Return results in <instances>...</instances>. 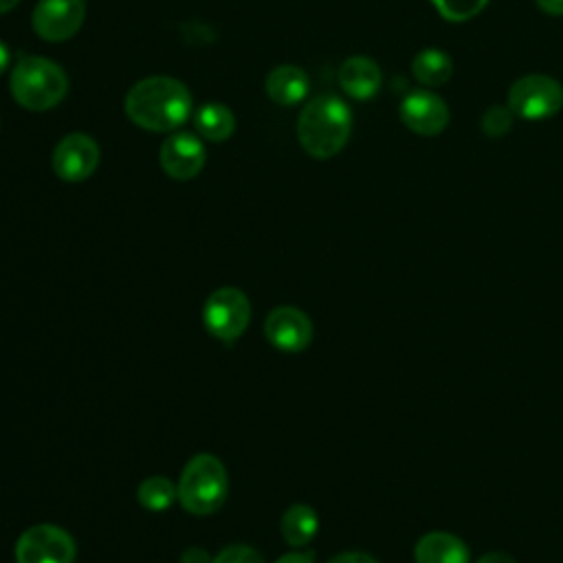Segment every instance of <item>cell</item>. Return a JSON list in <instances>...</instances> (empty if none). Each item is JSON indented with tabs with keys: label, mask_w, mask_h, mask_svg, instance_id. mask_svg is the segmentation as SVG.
<instances>
[{
	"label": "cell",
	"mask_w": 563,
	"mask_h": 563,
	"mask_svg": "<svg viewBox=\"0 0 563 563\" xmlns=\"http://www.w3.org/2000/svg\"><path fill=\"white\" fill-rule=\"evenodd\" d=\"M191 112L187 86L174 77L154 75L136 81L125 95L128 119L150 132L178 130Z\"/></svg>",
	"instance_id": "1"
},
{
	"label": "cell",
	"mask_w": 563,
	"mask_h": 563,
	"mask_svg": "<svg viewBox=\"0 0 563 563\" xmlns=\"http://www.w3.org/2000/svg\"><path fill=\"white\" fill-rule=\"evenodd\" d=\"M352 132V112L336 95H317L299 112L297 139L317 161L339 154Z\"/></svg>",
	"instance_id": "2"
},
{
	"label": "cell",
	"mask_w": 563,
	"mask_h": 563,
	"mask_svg": "<svg viewBox=\"0 0 563 563\" xmlns=\"http://www.w3.org/2000/svg\"><path fill=\"white\" fill-rule=\"evenodd\" d=\"M9 88L13 99L33 112H44L55 108L68 90V77L64 68L40 55H18L11 75Z\"/></svg>",
	"instance_id": "3"
},
{
	"label": "cell",
	"mask_w": 563,
	"mask_h": 563,
	"mask_svg": "<svg viewBox=\"0 0 563 563\" xmlns=\"http://www.w3.org/2000/svg\"><path fill=\"white\" fill-rule=\"evenodd\" d=\"M180 506L191 515H211L216 512L229 490V477L224 464L209 453L194 455L176 484Z\"/></svg>",
	"instance_id": "4"
},
{
	"label": "cell",
	"mask_w": 563,
	"mask_h": 563,
	"mask_svg": "<svg viewBox=\"0 0 563 563\" xmlns=\"http://www.w3.org/2000/svg\"><path fill=\"white\" fill-rule=\"evenodd\" d=\"M506 106L515 117L526 121L548 119L563 108V86L550 75H523L510 86Z\"/></svg>",
	"instance_id": "5"
},
{
	"label": "cell",
	"mask_w": 563,
	"mask_h": 563,
	"mask_svg": "<svg viewBox=\"0 0 563 563\" xmlns=\"http://www.w3.org/2000/svg\"><path fill=\"white\" fill-rule=\"evenodd\" d=\"M251 321V303L240 288H218L202 306V323L216 339L235 341Z\"/></svg>",
	"instance_id": "6"
},
{
	"label": "cell",
	"mask_w": 563,
	"mask_h": 563,
	"mask_svg": "<svg viewBox=\"0 0 563 563\" xmlns=\"http://www.w3.org/2000/svg\"><path fill=\"white\" fill-rule=\"evenodd\" d=\"M18 563H73L75 541L73 537L51 523H37L26 528L15 543Z\"/></svg>",
	"instance_id": "7"
},
{
	"label": "cell",
	"mask_w": 563,
	"mask_h": 563,
	"mask_svg": "<svg viewBox=\"0 0 563 563\" xmlns=\"http://www.w3.org/2000/svg\"><path fill=\"white\" fill-rule=\"evenodd\" d=\"M84 18V0H40L31 13V24L42 40L64 42L81 29Z\"/></svg>",
	"instance_id": "8"
},
{
	"label": "cell",
	"mask_w": 563,
	"mask_h": 563,
	"mask_svg": "<svg viewBox=\"0 0 563 563\" xmlns=\"http://www.w3.org/2000/svg\"><path fill=\"white\" fill-rule=\"evenodd\" d=\"M99 145L84 132L66 134L53 150V172L66 183H81L99 165Z\"/></svg>",
	"instance_id": "9"
},
{
	"label": "cell",
	"mask_w": 563,
	"mask_h": 563,
	"mask_svg": "<svg viewBox=\"0 0 563 563\" xmlns=\"http://www.w3.org/2000/svg\"><path fill=\"white\" fill-rule=\"evenodd\" d=\"M400 121L416 134L435 136L449 123V108L440 95L418 88L400 101Z\"/></svg>",
	"instance_id": "10"
},
{
	"label": "cell",
	"mask_w": 563,
	"mask_h": 563,
	"mask_svg": "<svg viewBox=\"0 0 563 563\" xmlns=\"http://www.w3.org/2000/svg\"><path fill=\"white\" fill-rule=\"evenodd\" d=\"M205 145L191 132H176L161 145V167L174 180H189L205 167Z\"/></svg>",
	"instance_id": "11"
},
{
	"label": "cell",
	"mask_w": 563,
	"mask_h": 563,
	"mask_svg": "<svg viewBox=\"0 0 563 563\" xmlns=\"http://www.w3.org/2000/svg\"><path fill=\"white\" fill-rule=\"evenodd\" d=\"M266 339L284 352H301L312 341V323L295 306H279L264 321Z\"/></svg>",
	"instance_id": "12"
},
{
	"label": "cell",
	"mask_w": 563,
	"mask_h": 563,
	"mask_svg": "<svg viewBox=\"0 0 563 563\" xmlns=\"http://www.w3.org/2000/svg\"><path fill=\"white\" fill-rule=\"evenodd\" d=\"M380 84L383 75L378 64L365 55H352L339 68V86L352 99H372L380 90Z\"/></svg>",
	"instance_id": "13"
},
{
	"label": "cell",
	"mask_w": 563,
	"mask_h": 563,
	"mask_svg": "<svg viewBox=\"0 0 563 563\" xmlns=\"http://www.w3.org/2000/svg\"><path fill=\"white\" fill-rule=\"evenodd\" d=\"M413 559L416 563H471L464 541L444 530L422 534L413 548Z\"/></svg>",
	"instance_id": "14"
},
{
	"label": "cell",
	"mask_w": 563,
	"mask_h": 563,
	"mask_svg": "<svg viewBox=\"0 0 563 563\" xmlns=\"http://www.w3.org/2000/svg\"><path fill=\"white\" fill-rule=\"evenodd\" d=\"M308 75L292 64H282L273 68L266 77V95L277 103V106H295L303 101L308 95Z\"/></svg>",
	"instance_id": "15"
},
{
	"label": "cell",
	"mask_w": 563,
	"mask_h": 563,
	"mask_svg": "<svg viewBox=\"0 0 563 563\" xmlns=\"http://www.w3.org/2000/svg\"><path fill=\"white\" fill-rule=\"evenodd\" d=\"M413 77L427 86V88H438L446 84L453 75V59L440 51V48H424L420 51L413 62H411Z\"/></svg>",
	"instance_id": "16"
},
{
	"label": "cell",
	"mask_w": 563,
	"mask_h": 563,
	"mask_svg": "<svg viewBox=\"0 0 563 563\" xmlns=\"http://www.w3.org/2000/svg\"><path fill=\"white\" fill-rule=\"evenodd\" d=\"M279 528H282V537L286 539V543L306 545L308 541L314 539V534L319 530V517L310 506L295 504L284 512Z\"/></svg>",
	"instance_id": "17"
},
{
	"label": "cell",
	"mask_w": 563,
	"mask_h": 563,
	"mask_svg": "<svg viewBox=\"0 0 563 563\" xmlns=\"http://www.w3.org/2000/svg\"><path fill=\"white\" fill-rule=\"evenodd\" d=\"M196 130L202 139L220 143L227 141L235 130V117L224 103H205L196 112Z\"/></svg>",
	"instance_id": "18"
},
{
	"label": "cell",
	"mask_w": 563,
	"mask_h": 563,
	"mask_svg": "<svg viewBox=\"0 0 563 563\" xmlns=\"http://www.w3.org/2000/svg\"><path fill=\"white\" fill-rule=\"evenodd\" d=\"M136 497H139V504L143 508L158 512V510L169 508L178 499V490L167 477L154 475V477H147L139 484Z\"/></svg>",
	"instance_id": "19"
},
{
	"label": "cell",
	"mask_w": 563,
	"mask_h": 563,
	"mask_svg": "<svg viewBox=\"0 0 563 563\" xmlns=\"http://www.w3.org/2000/svg\"><path fill=\"white\" fill-rule=\"evenodd\" d=\"M435 11L449 22H466L475 18L488 0H431Z\"/></svg>",
	"instance_id": "20"
},
{
	"label": "cell",
	"mask_w": 563,
	"mask_h": 563,
	"mask_svg": "<svg viewBox=\"0 0 563 563\" xmlns=\"http://www.w3.org/2000/svg\"><path fill=\"white\" fill-rule=\"evenodd\" d=\"M512 117L508 106H490L482 117V132L490 139L504 136L512 128Z\"/></svg>",
	"instance_id": "21"
},
{
	"label": "cell",
	"mask_w": 563,
	"mask_h": 563,
	"mask_svg": "<svg viewBox=\"0 0 563 563\" xmlns=\"http://www.w3.org/2000/svg\"><path fill=\"white\" fill-rule=\"evenodd\" d=\"M211 563H264L262 556L249 545H229L218 552Z\"/></svg>",
	"instance_id": "22"
},
{
	"label": "cell",
	"mask_w": 563,
	"mask_h": 563,
	"mask_svg": "<svg viewBox=\"0 0 563 563\" xmlns=\"http://www.w3.org/2000/svg\"><path fill=\"white\" fill-rule=\"evenodd\" d=\"M328 563H378V561L365 552H341Z\"/></svg>",
	"instance_id": "23"
},
{
	"label": "cell",
	"mask_w": 563,
	"mask_h": 563,
	"mask_svg": "<svg viewBox=\"0 0 563 563\" xmlns=\"http://www.w3.org/2000/svg\"><path fill=\"white\" fill-rule=\"evenodd\" d=\"M180 563H211V559L207 556L205 550H200V548H189V550L183 552Z\"/></svg>",
	"instance_id": "24"
},
{
	"label": "cell",
	"mask_w": 563,
	"mask_h": 563,
	"mask_svg": "<svg viewBox=\"0 0 563 563\" xmlns=\"http://www.w3.org/2000/svg\"><path fill=\"white\" fill-rule=\"evenodd\" d=\"M475 563H517V561L506 552H486Z\"/></svg>",
	"instance_id": "25"
},
{
	"label": "cell",
	"mask_w": 563,
	"mask_h": 563,
	"mask_svg": "<svg viewBox=\"0 0 563 563\" xmlns=\"http://www.w3.org/2000/svg\"><path fill=\"white\" fill-rule=\"evenodd\" d=\"M537 4L548 15H563V0H537Z\"/></svg>",
	"instance_id": "26"
},
{
	"label": "cell",
	"mask_w": 563,
	"mask_h": 563,
	"mask_svg": "<svg viewBox=\"0 0 563 563\" xmlns=\"http://www.w3.org/2000/svg\"><path fill=\"white\" fill-rule=\"evenodd\" d=\"M275 563H314V559L312 554H306V552H290L279 556Z\"/></svg>",
	"instance_id": "27"
},
{
	"label": "cell",
	"mask_w": 563,
	"mask_h": 563,
	"mask_svg": "<svg viewBox=\"0 0 563 563\" xmlns=\"http://www.w3.org/2000/svg\"><path fill=\"white\" fill-rule=\"evenodd\" d=\"M9 59H11V53H9L7 44L0 40V75L7 70V66H9Z\"/></svg>",
	"instance_id": "28"
},
{
	"label": "cell",
	"mask_w": 563,
	"mask_h": 563,
	"mask_svg": "<svg viewBox=\"0 0 563 563\" xmlns=\"http://www.w3.org/2000/svg\"><path fill=\"white\" fill-rule=\"evenodd\" d=\"M18 2H20V0H0V15L7 13V11H11Z\"/></svg>",
	"instance_id": "29"
}]
</instances>
